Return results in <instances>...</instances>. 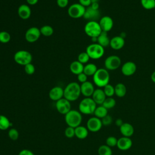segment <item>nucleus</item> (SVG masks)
Returning a JSON list of instances; mask_svg holds the SVG:
<instances>
[{
	"mask_svg": "<svg viewBox=\"0 0 155 155\" xmlns=\"http://www.w3.org/2000/svg\"><path fill=\"white\" fill-rule=\"evenodd\" d=\"M107 96L104 91V90L101 88L95 89L92 96L91 98L95 102L97 105H102Z\"/></svg>",
	"mask_w": 155,
	"mask_h": 155,
	"instance_id": "obj_20",
	"label": "nucleus"
},
{
	"mask_svg": "<svg viewBox=\"0 0 155 155\" xmlns=\"http://www.w3.org/2000/svg\"><path fill=\"white\" fill-rule=\"evenodd\" d=\"M69 0H56V3L60 8H65L68 4Z\"/></svg>",
	"mask_w": 155,
	"mask_h": 155,
	"instance_id": "obj_43",
	"label": "nucleus"
},
{
	"mask_svg": "<svg viewBox=\"0 0 155 155\" xmlns=\"http://www.w3.org/2000/svg\"><path fill=\"white\" fill-rule=\"evenodd\" d=\"M84 67V64L79 62L78 60L74 61L70 65V70L73 74L78 75L83 72Z\"/></svg>",
	"mask_w": 155,
	"mask_h": 155,
	"instance_id": "obj_23",
	"label": "nucleus"
},
{
	"mask_svg": "<svg viewBox=\"0 0 155 155\" xmlns=\"http://www.w3.org/2000/svg\"><path fill=\"white\" fill-rule=\"evenodd\" d=\"M80 87L81 94L85 97H90L95 90L93 84L88 81L82 83L80 85Z\"/></svg>",
	"mask_w": 155,
	"mask_h": 155,
	"instance_id": "obj_16",
	"label": "nucleus"
},
{
	"mask_svg": "<svg viewBox=\"0 0 155 155\" xmlns=\"http://www.w3.org/2000/svg\"><path fill=\"white\" fill-rule=\"evenodd\" d=\"M79 3L84 7L87 8L90 6L91 4V0H79Z\"/></svg>",
	"mask_w": 155,
	"mask_h": 155,
	"instance_id": "obj_44",
	"label": "nucleus"
},
{
	"mask_svg": "<svg viewBox=\"0 0 155 155\" xmlns=\"http://www.w3.org/2000/svg\"><path fill=\"white\" fill-rule=\"evenodd\" d=\"M104 65L107 70H116L121 65V59L118 56L110 55L105 59Z\"/></svg>",
	"mask_w": 155,
	"mask_h": 155,
	"instance_id": "obj_9",
	"label": "nucleus"
},
{
	"mask_svg": "<svg viewBox=\"0 0 155 155\" xmlns=\"http://www.w3.org/2000/svg\"><path fill=\"white\" fill-rule=\"evenodd\" d=\"M41 35V34L39 28L36 27H31L26 31L25 33V39L28 42L33 43L39 39Z\"/></svg>",
	"mask_w": 155,
	"mask_h": 155,
	"instance_id": "obj_10",
	"label": "nucleus"
},
{
	"mask_svg": "<svg viewBox=\"0 0 155 155\" xmlns=\"http://www.w3.org/2000/svg\"><path fill=\"white\" fill-rule=\"evenodd\" d=\"M86 8L79 2L71 4L67 10L68 16L73 19H78L84 16Z\"/></svg>",
	"mask_w": 155,
	"mask_h": 155,
	"instance_id": "obj_8",
	"label": "nucleus"
},
{
	"mask_svg": "<svg viewBox=\"0 0 155 155\" xmlns=\"http://www.w3.org/2000/svg\"><path fill=\"white\" fill-rule=\"evenodd\" d=\"M90 59V58L86 51L79 53L78 56V61L81 63H82V64H87L89 61Z\"/></svg>",
	"mask_w": 155,
	"mask_h": 155,
	"instance_id": "obj_36",
	"label": "nucleus"
},
{
	"mask_svg": "<svg viewBox=\"0 0 155 155\" xmlns=\"http://www.w3.org/2000/svg\"><path fill=\"white\" fill-rule=\"evenodd\" d=\"M102 127L101 119L96 116L90 117L87 122V128L91 132H97L101 129Z\"/></svg>",
	"mask_w": 155,
	"mask_h": 155,
	"instance_id": "obj_12",
	"label": "nucleus"
},
{
	"mask_svg": "<svg viewBox=\"0 0 155 155\" xmlns=\"http://www.w3.org/2000/svg\"><path fill=\"white\" fill-rule=\"evenodd\" d=\"M137 70L136 64L132 61L125 62L121 67L122 73L125 76H130L135 73Z\"/></svg>",
	"mask_w": 155,
	"mask_h": 155,
	"instance_id": "obj_13",
	"label": "nucleus"
},
{
	"mask_svg": "<svg viewBox=\"0 0 155 155\" xmlns=\"http://www.w3.org/2000/svg\"><path fill=\"white\" fill-rule=\"evenodd\" d=\"M97 153L99 155H112L113 151L111 147L107 145H102L99 147Z\"/></svg>",
	"mask_w": 155,
	"mask_h": 155,
	"instance_id": "obj_31",
	"label": "nucleus"
},
{
	"mask_svg": "<svg viewBox=\"0 0 155 155\" xmlns=\"http://www.w3.org/2000/svg\"><path fill=\"white\" fill-rule=\"evenodd\" d=\"M123 122H122V120L121 119H117L116 121H115V124L118 126V127H120L122 124H123Z\"/></svg>",
	"mask_w": 155,
	"mask_h": 155,
	"instance_id": "obj_48",
	"label": "nucleus"
},
{
	"mask_svg": "<svg viewBox=\"0 0 155 155\" xmlns=\"http://www.w3.org/2000/svg\"><path fill=\"white\" fill-rule=\"evenodd\" d=\"M133 145V142L130 137L122 136L117 139V147L122 151H126L129 150Z\"/></svg>",
	"mask_w": 155,
	"mask_h": 155,
	"instance_id": "obj_18",
	"label": "nucleus"
},
{
	"mask_svg": "<svg viewBox=\"0 0 155 155\" xmlns=\"http://www.w3.org/2000/svg\"><path fill=\"white\" fill-rule=\"evenodd\" d=\"M12 125L7 117L4 115L0 114V130H6Z\"/></svg>",
	"mask_w": 155,
	"mask_h": 155,
	"instance_id": "obj_29",
	"label": "nucleus"
},
{
	"mask_svg": "<svg viewBox=\"0 0 155 155\" xmlns=\"http://www.w3.org/2000/svg\"><path fill=\"white\" fill-rule=\"evenodd\" d=\"M116 102L114 98H113L112 97H107L102 105H103L105 108L108 110L114 108L116 105Z\"/></svg>",
	"mask_w": 155,
	"mask_h": 155,
	"instance_id": "obj_32",
	"label": "nucleus"
},
{
	"mask_svg": "<svg viewBox=\"0 0 155 155\" xmlns=\"http://www.w3.org/2000/svg\"><path fill=\"white\" fill-rule=\"evenodd\" d=\"M48 96L51 100L56 102L64 97V89L59 86H55L50 90Z\"/></svg>",
	"mask_w": 155,
	"mask_h": 155,
	"instance_id": "obj_17",
	"label": "nucleus"
},
{
	"mask_svg": "<svg viewBox=\"0 0 155 155\" xmlns=\"http://www.w3.org/2000/svg\"><path fill=\"white\" fill-rule=\"evenodd\" d=\"M84 31L87 36L92 38H97L102 31L99 22L91 21L86 23L84 26Z\"/></svg>",
	"mask_w": 155,
	"mask_h": 155,
	"instance_id": "obj_5",
	"label": "nucleus"
},
{
	"mask_svg": "<svg viewBox=\"0 0 155 155\" xmlns=\"http://www.w3.org/2000/svg\"><path fill=\"white\" fill-rule=\"evenodd\" d=\"M86 52L90 59H98L104 56L105 51L102 46L96 42L88 45L86 48Z\"/></svg>",
	"mask_w": 155,
	"mask_h": 155,
	"instance_id": "obj_6",
	"label": "nucleus"
},
{
	"mask_svg": "<svg viewBox=\"0 0 155 155\" xmlns=\"http://www.w3.org/2000/svg\"><path fill=\"white\" fill-rule=\"evenodd\" d=\"M142 7L146 10H151L155 8V0H140Z\"/></svg>",
	"mask_w": 155,
	"mask_h": 155,
	"instance_id": "obj_33",
	"label": "nucleus"
},
{
	"mask_svg": "<svg viewBox=\"0 0 155 155\" xmlns=\"http://www.w3.org/2000/svg\"><path fill=\"white\" fill-rule=\"evenodd\" d=\"M8 135L11 140H16L19 137V132L16 128H12L8 130Z\"/></svg>",
	"mask_w": 155,
	"mask_h": 155,
	"instance_id": "obj_37",
	"label": "nucleus"
},
{
	"mask_svg": "<svg viewBox=\"0 0 155 155\" xmlns=\"http://www.w3.org/2000/svg\"><path fill=\"white\" fill-rule=\"evenodd\" d=\"M110 39L108 36L107 32L102 31L99 36L97 38V43L102 46L104 48L110 45Z\"/></svg>",
	"mask_w": 155,
	"mask_h": 155,
	"instance_id": "obj_24",
	"label": "nucleus"
},
{
	"mask_svg": "<svg viewBox=\"0 0 155 155\" xmlns=\"http://www.w3.org/2000/svg\"><path fill=\"white\" fill-rule=\"evenodd\" d=\"M18 155H35V154L30 150L24 149V150H22L21 151H20Z\"/></svg>",
	"mask_w": 155,
	"mask_h": 155,
	"instance_id": "obj_45",
	"label": "nucleus"
},
{
	"mask_svg": "<svg viewBox=\"0 0 155 155\" xmlns=\"http://www.w3.org/2000/svg\"><path fill=\"white\" fill-rule=\"evenodd\" d=\"M81 94V87L76 82H70L64 89V97L70 102L76 101Z\"/></svg>",
	"mask_w": 155,
	"mask_h": 155,
	"instance_id": "obj_1",
	"label": "nucleus"
},
{
	"mask_svg": "<svg viewBox=\"0 0 155 155\" xmlns=\"http://www.w3.org/2000/svg\"><path fill=\"white\" fill-rule=\"evenodd\" d=\"M151 81L154 83H155V71H153V73L151 74Z\"/></svg>",
	"mask_w": 155,
	"mask_h": 155,
	"instance_id": "obj_49",
	"label": "nucleus"
},
{
	"mask_svg": "<svg viewBox=\"0 0 155 155\" xmlns=\"http://www.w3.org/2000/svg\"><path fill=\"white\" fill-rule=\"evenodd\" d=\"M39 0H26L28 4L31 5H34L38 3Z\"/></svg>",
	"mask_w": 155,
	"mask_h": 155,
	"instance_id": "obj_47",
	"label": "nucleus"
},
{
	"mask_svg": "<svg viewBox=\"0 0 155 155\" xmlns=\"http://www.w3.org/2000/svg\"><path fill=\"white\" fill-rule=\"evenodd\" d=\"M11 39V36L9 33L6 31H0V42L2 44L8 43Z\"/></svg>",
	"mask_w": 155,
	"mask_h": 155,
	"instance_id": "obj_34",
	"label": "nucleus"
},
{
	"mask_svg": "<svg viewBox=\"0 0 155 155\" xmlns=\"http://www.w3.org/2000/svg\"><path fill=\"white\" fill-rule=\"evenodd\" d=\"M120 132L123 136L130 137L134 132V129L133 126L130 123H124L120 127Z\"/></svg>",
	"mask_w": 155,
	"mask_h": 155,
	"instance_id": "obj_22",
	"label": "nucleus"
},
{
	"mask_svg": "<svg viewBox=\"0 0 155 155\" xmlns=\"http://www.w3.org/2000/svg\"><path fill=\"white\" fill-rule=\"evenodd\" d=\"M99 0H91V3H94V2H98Z\"/></svg>",
	"mask_w": 155,
	"mask_h": 155,
	"instance_id": "obj_50",
	"label": "nucleus"
},
{
	"mask_svg": "<svg viewBox=\"0 0 155 155\" xmlns=\"http://www.w3.org/2000/svg\"><path fill=\"white\" fill-rule=\"evenodd\" d=\"M101 121H102V125L108 126V125H110L112 123L113 119H112L111 116L107 114V116H105V117H104L103 118L101 119Z\"/></svg>",
	"mask_w": 155,
	"mask_h": 155,
	"instance_id": "obj_41",
	"label": "nucleus"
},
{
	"mask_svg": "<svg viewBox=\"0 0 155 155\" xmlns=\"http://www.w3.org/2000/svg\"><path fill=\"white\" fill-rule=\"evenodd\" d=\"M24 71L27 74L31 75L35 71V67L33 64L29 63L24 66Z\"/></svg>",
	"mask_w": 155,
	"mask_h": 155,
	"instance_id": "obj_40",
	"label": "nucleus"
},
{
	"mask_svg": "<svg viewBox=\"0 0 155 155\" xmlns=\"http://www.w3.org/2000/svg\"><path fill=\"white\" fill-rule=\"evenodd\" d=\"M125 40L122 36H116L110 39V46L113 50H118L124 47Z\"/></svg>",
	"mask_w": 155,
	"mask_h": 155,
	"instance_id": "obj_19",
	"label": "nucleus"
},
{
	"mask_svg": "<svg viewBox=\"0 0 155 155\" xmlns=\"http://www.w3.org/2000/svg\"><path fill=\"white\" fill-rule=\"evenodd\" d=\"M94 114L96 117L101 119L108 114V110L102 105H99L96 108Z\"/></svg>",
	"mask_w": 155,
	"mask_h": 155,
	"instance_id": "obj_28",
	"label": "nucleus"
},
{
	"mask_svg": "<svg viewBox=\"0 0 155 155\" xmlns=\"http://www.w3.org/2000/svg\"><path fill=\"white\" fill-rule=\"evenodd\" d=\"M94 84L98 87H104L109 84L110 74L105 68H98L95 74L93 76Z\"/></svg>",
	"mask_w": 155,
	"mask_h": 155,
	"instance_id": "obj_2",
	"label": "nucleus"
},
{
	"mask_svg": "<svg viewBox=\"0 0 155 155\" xmlns=\"http://www.w3.org/2000/svg\"><path fill=\"white\" fill-rule=\"evenodd\" d=\"M33 57L31 54L27 50H19L14 54V61L19 65H24L31 63Z\"/></svg>",
	"mask_w": 155,
	"mask_h": 155,
	"instance_id": "obj_7",
	"label": "nucleus"
},
{
	"mask_svg": "<svg viewBox=\"0 0 155 155\" xmlns=\"http://www.w3.org/2000/svg\"><path fill=\"white\" fill-rule=\"evenodd\" d=\"M65 136L68 138H72L75 136V128L71 127H67L64 131Z\"/></svg>",
	"mask_w": 155,
	"mask_h": 155,
	"instance_id": "obj_39",
	"label": "nucleus"
},
{
	"mask_svg": "<svg viewBox=\"0 0 155 155\" xmlns=\"http://www.w3.org/2000/svg\"><path fill=\"white\" fill-rule=\"evenodd\" d=\"M90 7L94 9V10H99V4L98 2H94V3H91V4L90 5Z\"/></svg>",
	"mask_w": 155,
	"mask_h": 155,
	"instance_id": "obj_46",
	"label": "nucleus"
},
{
	"mask_svg": "<svg viewBox=\"0 0 155 155\" xmlns=\"http://www.w3.org/2000/svg\"><path fill=\"white\" fill-rule=\"evenodd\" d=\"M18 14L19 18L22 19H27L31 16V8L27 4H21L18 8Z\"/></svg>",
	"mask_w": 155,
	"mask_h": 155,
	"instance_id": "obj_21",
	"label": "nucleus"
},
{
	"mask_svg": "<svg viewBox=\"0 0 155 155\" xmlns=\"http://www.w3.org/2000/svg\"><path fill=\"white\" fill-rule=\"evenodd\" d=\"M117 139L113 136H109L106 139V145L110 147H114L117 146Z\"/></svg>",
	"mask_w": 155,
	"mask_h": 155,
	"instance_id": "obj_38",
	"label": "nucleus"
},
{
	"mask_svg": "<svg viewBox=\"0 0 155 155\" xmlns=\"http://www.w3.org/2000/svg\"><path fill=\"white\" fill-rule=\"evenodd\" d=\"M82 120V116L79 111L71 110L65 114V121L68 127L76 128L79 125Z\"/></svg>",
	"mask_w": 155,
	"mask_h": 155,
	"instance_id": "obj_3",
	"label": "nucleus"
},
{
	"mask_svg": "<svg viewBox=\"0 0 155 155\" xmlns=\"http://www.w3.org/2000/svg\"><path fill=\"white\" fill-rule=\"evenodd\" d=\"M103 90L107 97H112L114 94V87L110 84L106 85Z\"/></svg>",
	"mask_w": 155,
	"mask_h": 155,
	"instance_id": "obj_35",
	"label": "nucleus"
},
{
	"mask_svg": "<svg viewBox=\"0 0 155 155\" xmlns=\"http://www.w3.org/2000/svg\"><path fill=\"white\" fill-rule=\"evenodd\" d=\"M88 131L87 127L79 125L75 128V136L79 139H85L88 136Z\"/></svg>",
	"mask_w": 155,
	"mask_h": 155,
	"instance_id": "obj_25",
	"label": "nucleus"
},
{
	"mask_svg": "<svg viewBox=\"0 0 155 155\" xmlns=\"http://www.w3.org/2000/svg\"><path fill=\"white\" fill-rule=\"evenodd\" d=\"M39 29H40L41 34L46 37L51 36L54 32V30L53 27L48 25H43Z\"/></svg>",
	"mask_w": 155,
	"mask_h": 155,
	"instance_id": "obj_30",
	"label": "nucleus"
},
{
	"mask_svg": "<svg viewBox=\"0 0 155 155\" xmlns=\"http://www.w3.org/2000/svg\"><path fill=\"white\" fill-rule=\"evenodd\" d=\"M99 24L102 31L108 32L110 31L113 27V20L109 16H104L100 18Z\"/></svg>",
	"mask_w": 155,
	"mask_h": 155,
	"instance_id": "obj_14",
	"label": "nucleus"
},
{
	"mask_svg": "<svg viewBox=\"0 0 155 155\" xmlns=\"http://www.w3.org/2000/svg\"><path fill=\"white\" fill-rule=\"evenodd\" d=\"M97 104L91 97H85L79 104V111L84 114H94Z\"/></svg>",
	"mask_w": 155,
	"mask_h": 155,
	"instance_id": "obj_4",
	"label": "nucleus"
},
{
	"mask_svg": "<svg viewBox=\"0 0 155 155\" xmlns=\"http://www.w3.org/2000/svg\"><path fill=\"white\" fill-rule=\"evenodd\" d=\"M100 15L101 14L99 10H94L90 6L86 8L83 18L88 21H97V20L99 19Z\"/></svg>",
	"mask_w": 155,
	"mask_h": 155,
	"instance_id": "obj_15",
	"label": "nucleus"
},
{
	"mask_svg": "<svg viewBox=\"0 0 155 155\" xmlns=\"http://www.w3.org/2000/svg\"><path fill=\"white\" fill-rule=\"evenodd\" d=\"M127 93V87L122 83H118L114 87V94L119 97H122Z\"/></svg>",
	"mask_w": 155,
	"mask_h": 155,
	"instance_id": "obj_27",
	"label": "nucleus"
},
{
	"mask_svg": "<svg viewBox=\"0 0 155 155\" xmlns=\"http://www.w3.org/2000/svg\"><path fill=\"white\" fill-rule=\"evenodd\" d=\"M97 66L93 63H88L84 65L83 72L87 76H93L97 70Z\"/></svg>",
	"mask_w": 155,
	"mask_h": 155,
	"instance_id": "obj_26",
	"label": "nucleus"
},
{
	"mask_svg": "<svg viewBox=\"0 0 155 155\" xmlns=\"http://www.w3.org/2000/svg\"><path fill=\"white\" fill-rule=\"evenodd\" d=\"M55 107L57 111L62 114H66L71 110L70 101H68L64 97L56 101Z\"/></svg>",
	"mask_w": 155,
	"mask_h": 155,
	"instance_id": "obj_11",
	"label": "nucleus"
},
{
	"mask_svg": "<svg viewBox=\"0 0 155 155\" xmlns=\"http://www.w3.org/2000/svg\"><path fill=\"white\" fill-rule=\"evenodd\" d=\"M87 78H88V76L84 72L77 75V79L78 80V81L79 82H81V84L87 81Z\"/></svg>",
	"mask_w": 155,
	"mask_h": 155,
	"instance_id": "obj_42",
	"label": "nucleus"
}]
</instances>
